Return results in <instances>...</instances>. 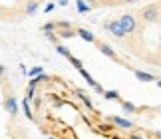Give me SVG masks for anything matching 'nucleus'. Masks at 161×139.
<instances>
[{
    "label": "nucleus",
    "instance_id": "1",
    "mask_svg": "<svg viewBox=\"0 0 161 139\" xmlns=\"http://www.w3.org/2000/svg\"><path fill=\"white\" fill-rule=\"evenodd\" d=\"M117 20H119V24H121L123 32L127 34V38H139V40H143L145 22L141 20L139 12H125V14H121Z\"/></svg>",
    "mask_w": 161,
    "mask_h": 139
},
{
    "label": "nucleus",
    "instance_id": "2",
    "mask_svg": "<svg viewBox=\"0 0 161 139\" xmlns=\"http://www.w3.org/2000/svg\"><path fill=\"white\" fill-rule=\"evenodd\" d=\"M139 12V16H141V20L145 22V26L147 24H159L161 22V2H151V4H145Z\"/></svg>",
    "mask_w": 161,
    "mask_h": 139
},
{
    "label": "nucleus",
    "instance_id": "3",
    "mask_svg": "<svg viewBox=\"0 0 161 139\" xmlns=\"http://www.w3.org/2000/svg\"><path fill=\"white\" fill-rule=\"evenodd\" d=\"M102 26H103L106 32H109L111 36H114L115 40H119V42H125L127 40V34L123 32V28H121V24H119L117 18H109V20H106Z\"/></svg>",
    "mask_w": 161,
    "mask_h": 139
},
{
    "label": "nucleus",
    "instance_id": "4",
    "mask_svg": "<svg viewBox=\"0 0 161 139\" xmlns=\"http://www.w3.org/2000/svg\"><path fill=\"white\" fill-rule=\"evenodd\" d=\"M96 48L100 50V52H102L103 56H106V58H109L111 62H115L117 66H123V68H127V70H131V72H133V68H129V66L125 64V62H123V60L119 58V56H117V52H115V50H114V48L109 46V44H106V42H103V40H97V44H96Z\"/></svg>",
    "mask_w": 161,
    "mask_h": 139
},
{
    "label": "nucleus",
    "instance_id": "5",
    "mask_svg": "<svg viewBox=\"0 0 161 139\" xmlns=\"http://www.w3.org/2000/svg\"><path fill=\"white\" fill-rule=\"evenodd\" d=\"M78 36L82 38V40H86V42H90V44H97V40H100V38H97L94 32H90L88 28H78Z\"/></svg>",
    "mask_w": 161,
    "mask_h": 139
},
{
    "label": "nucleus",
    "instance_id": "6",
    "mask_svg": "<svg viewBox=\"0 0 161 139\" xmlns=\"http://www.w3.org/2000/svg\"><path fill=\"white\" fill-rule=\"evenodd\" d=\"M4 109L10 113V115H16L18 113V105H16V99L12 96H6L4 97Z\"/></svg>",
    "mask_w": 161,
    "mask_h": 139
},
{
    "label": "nucleus",
    "instance_id": "7",
    "mask_svg": "<svg viewBox=\"0 0 161 139\" xmlns=\"http://www.w3.org/2000/svg\"><path fill=\"white\" fill-rule=\"evenodd\" d=\"M40 2H42V0H26V4H24V14H26V16L36 14V10H38Z\"/></svg>",
    "mask_w": 161,
    "mask_h": 139
},
{
    "label": "nucleus",
    "instance_id": "8",
    "mask_svg": "<svg viewBox=\"0 0 161 139\" xmlns=\"http://www.w3.org/2000/svg\"><path fill=\"white\" fill-rule=\"evenodd\" d=\"M121 105V109L123 111H127V113H139V107L135 105V103H131V102H125V99H119V102H117Z\"/></svg>",
    "mask_w": 161,
    "mask_h": 139
},
{
    "label": "nucleus",
    "instance_id": "9",
    "mask_svg": "<svg viewBox=\"0 0 161 139\" xmlns=\"http://www.w3.org/2000/svg\"><path fill=\"white\" fill-rule=\"evenodd\" d=\"M133 74H135V78L137 80H141V81H153V80H159V78H155L153 74H147V72H141V70H133Z\"/></svg>",
    "mask_w": 161,
    "mask_h": 139
},
{
    "label": "nucleus",
    "instance_id": "10",
    "mask_svg": "<svg viewBox=\"0 0 161 139\" xmlns=\"http://www.w3.org/2000/svg\"><path fill=\"white\" fill-rule=\"evenodd\" d=\"M111 123H115L117 127H121V129H131V127H133L131 121H127V119H121V117H111Z\"/></svg>",
    "mask_w": 161,
    "mask_h": 139
},
{
    "label": "nucleus",
    "instance_id": "11",
    "mask_svg": "<svg viewBox=\"0 0 161 139\" xmlns=\"http://www.w3.org/2000/svg\"><path fill=\"white\" fill-rule=\"evenodd\" d=\"M58 38H74L78 36V28H72V30H56Z\"/></svg>",
    "mask_w": 161,
    "mask_h": 139
},
{
    "label": "nucleus",
    "instance_id": "12",
    "mask_svg": "<svg viewBox=\"0 0 161 139\" xmlns=\"http://www.w3.org/2000/svg\"><path fill=\"white\" fill-rule=\"evenodd\" d=\"M56 28H58V30H72L74 24L68 22V20H56Z\"/></svg>",
    "mask_w": 161,
    "mask_h": 139
},
{
    "label": "nucleus",
    "instance_id": "13",
    "mask_svg": "<svg viewBox=\"0 0 161 139\" xmlns=\"http://www.w3.org/2000/svg\"><path fill=\"white\" fill-rule=\"evenodd\" d=\"M56 52L62 54L64 58H72V52L68 50V46H64V44H58V46H56Z\"/></svg>",
    "mask_w": 161,
    "mask_h": 139
},
{
    "label": "nucleus",
    "instance_id": "14",
    "mask_svg": "<svg viewBox=\"0 0 161 139\" xmlns=\"http://www.w3.org/2000/svg\"><path fill=\"white\" fill-rule=\"evenodd\" d=\"M54 30H58V28H56V22H46L44 26H42V32H44V34H52Z\"/></svg>",
    "mask_w": 161,
    "mask_h": 139
},
{
    "label": "nucleus",
    "instance_id": "15",
    "mask_svg": "<svg viewBox=\"0 0 161 139\" xmlns=\"http://www.w3.org/2000/svg\"><path fill=\"white\" fill-rule=\"evenodd\" d=\"M103 97H106V99H115V102H119V93H117L115 90H109V92H106V93H103Z\"/></svg>",
    "mask_w": 161,
    "mask_h": 139
},
{
    "label": "nucleus",
    "instance_id": "16",
    "mask_svg": "<svg viewBox=\"0 0 161 139\" xmlns=\"http://www.w3.org/2000/svg\"><path fill=\"white\" fill-rule=\"evenodd\" d=\"M76 2H78V10L80 12H90L92 10V6L86 4V0H76Z\"/></svg>",
    "mask_w": 161,
    "mask_h": 139
},
{
    "label": "nucleus",
    "instance_id": "17",
    "mask_svg": "<svg viewBox=\"0 0 161 139\" xmlns=\"http://www.w3.org/2000/svg\"><path fill=\"white\" fill-rule=\"evenodd\" d=\"M68 60H70V64H72L74 68H76L78 72H80V70H84V64H82V62H80L78 58H74V56H72V58H68Z\"/></svg>",
    "mask_w": 161,
    "mask_h": 139
},
{
    "label": "nucleus",
    "instance_id": "18",
    "mask_svg": "<svg viewBox=\"0 0 161 139\" xmlns=\"http://www.w3.org/2000/svg\"><path fill=\"white\" fill-rule=\"evenodd\" d=\"M76 93H78V97H80V99H82V102L86 103V107H90V109H92V102H90L88 97H86V93H84V92H76Z\"/></svg>",
    "mask_w": 161,
    "mask_h": 139
},
{
    "label": "nucleus",
    "instance_id": "19",
    "mask_svg": "<svg viewBox=\"0 0 161 139\" xmlns=\"http://www.w3.org/2000/svg\"><path fill=\"white\" fill-rule=\"evenodd\" d=\"M24 111H26V117L28 119H32V111H30V105H28L26 99H24Z\"/></svg>",
    "mask_w": 161,
    "mask_h": 139
},
{
    "label": "nucleus",
    "instance_id": "20",
    "mask_svg": "<svg viewBox=\"0 0 161 139\" xmlns=\"http://www.w3.org/2000/svg\"><path fill=\"white\" fill-rule=\"evenodd\" d=\"M88 2H90V6H102L103 4L102 0H88Z\"/></svg>",
    "mask_w": 161,
    "mask_h": 139
},
{
    "label": "nucleus",
    "instance_id": "21",
    "mask_svg": "<svg viewBox=\"0 0 161 139\" xmlns=\"http://www.w3.org/2000/svg\"><path fill=\"white\" fill-rule=\"evenodd\" d=\"M121 2H125V4H129V2H135V0H121Z\"/></svg>",
    "mask_w": 161,
    "mask_h": 139
},
{
    "label": "nucleus",
    "instance_id": "22",
    "mask_svg": "<svg viewBox=\"0 0 161 139\" xmlns=\"http://www.w3.org/2000/svg\"><path fill=\"white\" fill-rule=\"evenodd\" d=\"M157 87H159V90H161V78L157 80Z\"/></svg>",
    "mask_w": 161,
    "mask_h": 139
},
{
    "label": "nucleus",
    "instance_id": "23",
    "mask_svg": "<svg viewBox=\"0 0 161 139\" xmlns=\"http://www.w3.org/2000/svg\"><path fill=\"white\" fill-rule=\"evenodd\" d=\"M131 139H141V137L139 135H131Z\"/></svg>",
    "mask_w": 161,
    "mask_h": 139
},
{
    "label": "nucleus",
    "instance_id": "24",
    "mask_svg": "<svg viewBox=\"0 0 161 139\" xmlns=\"http://www.w3.org/2000/svg\"><path fill=\"white\" fill-rule=\"evenodd\" d=\"M159 109H161V107H159Z\"/></svg>",
    "mask_w": 161,
    "mask_h": 139
}]
</instances>
